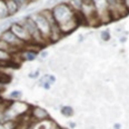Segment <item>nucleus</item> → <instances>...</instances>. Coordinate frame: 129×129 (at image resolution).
<instances>
[{"label": "nucleus", "mask_w": 129, "mask_h": 129, "mask_svg": "<svg viewBox=\"0 0 129 129\" xmlns=\"http://www.w3.org/2000/svg\"><path fill=\"white\" fill-rule=\"evenodd\" d=\"M51 10L53 18H55L56 22L58 23L63 36L71 34L78 27H80V22L77 17V13L72 11V9L68 6V4L66 1H60L56 6H53Z\"/></svg>", "instance_id": "obj_1"}, {"label": "nucleus", "mask_w": 129, "mask_h": 129, "mask_svg": "<svg viewBox=\"0 0 129 129\" xmlns=\"http://www.w3.org/2000/svg\"><path fill=\"white\" fill-rule=\"evenodd\" d=\"M20 21L23 23V26H25L27 28V30H28L29 35H30V37L32 39V44L38 46V47H40V48H42V47H45V46L49 45L45 40L44 37H42L41 32L39 31L38 27L36 26V23H35V21L31 19L30 16H29V15L25 16V17L21 18Z\"/></svg>", "instance_id": "obj_2"}, {"label": "nucleus", "mask_w": 129, "mask_h": 129, "mask_svg": "<svg viewBox=\"0 0 129 129\" xmlns=\"http://www.w3.org/2000/svg\"><path fill=\"white\" fill-rule=\"evenodd\" d=\"M29 16L31 17V19L35 21L36 26L38 27L39 31L41 32L42 37L45 38V40L50 45V23L44 16L41 15L39 11H34V12H30Z\"/></svg>", "instance_id": "obj_3"}, {"label": "nucleus", "mask_w": 129, "mask_h": 129, "mask_svg": "<svg viewBox=\"0 0 129 129\" xmlns=\"http://www.w3.org/2000/svg\"><path fill=\"white\" fill-rule=\"evenodd\" d=\"M92 1H93V5H95V7H96L97 16H98L101 25H107V23H109L110 21H112L111 17H110L109 7H108L107 0H92Z\"/></svg>", "instance_id": "obj_4"}, {"label": "nucleus", "mask_w": 129, "mask_h": 129, "mask_svg": "<svg viewBox=\"0 0 129 129\" xmlns=\"http://www.w3.org/2000/svg\"><path fill=\"white\" fill-rule=\"evenodd\" d=\"M9 29L20 40H22L23 42H26L27 45H34V44H32V39H31L30 35H29L27 28L23 26V23L20 21V19L19 20H16V21H12V23L10 25Z\"/></svg>", "instance_id": "obj_5"}, {"label": "nucleus", "mask_w": 129, "mask_h": 129, "mask_svg": "<svg viewBox=\"0 0 129 129\" xmlns=\"http://www.w3.org/2000/svg\"><path fill=\"white\" fill-rule=\"evenodd\" d=\"M0 38L4 39L7 44H9L11 47L16 48L17 50L23 49V48L27 46L26 42H23L22 40H20L10 29H6V30L2 31L1 34H0Z\"/></svg>", "instance_id": "obj_6"}, {"label": "nucleus", "mask_w": 129, "mask_h": 129, "mask_svg": "<svg viewBox=\"0 0 129 129\" xmlns=\"http://www.w3.org/2000/svg\"><path fill=\"white\" fill-rule=\"evenodd\" d=\"M29 114H30L31 118L34 119V121H41V120L48 119L50 118V115L48 112L47 109H45L44 107L37 106V105H31L30 110H29Z\"/></svg>", "instance_id": "obj_7"}, {"label": "nucleus", "mask_w": 129, "mask_h": 129, "mask_svg": "<svg viewBox=\"0 0 129 129\" xmlns=\"http://www.w3.org/2000/svg\"><path fill=\"white\" fill-rule=\"evenodd\" d=\"M58 127H59L58 123L50 117V118H48V119L41 120V121L34 122L32 126L30 127V129H56Z\"/></svg>", "instance_id": "obj_8"}, {"label": "nucleus", "mask_w": 129, "mask_h": 129, "mask_svg": "<svg viewBox=\"0 0 129 129\" xmlns=\"http://www.w3.org/2000/svg\"><path fill=\"white\" fill-rule=\"evenodd\" d=\"M101 93H103V98L107 101V103H109L111 105L116 103V95H115L114 91L110 89L109 86L105 85L104 86V89H103V92H101Z\"/></svg>", "instance_id": "obj_9"}, {"label": "nucleus", "mask_w": 129, "mask_h": 129, "mask_svg": "<svg viewBox=\"0 0 129 129\" xmlns=\"http://www.w3.org/2000/svg\"><path fill=\"white\" fill-rule=\"evenodd\" d=\"M5 1H6V6L10 17H13L18 12H20V7L18 5L17 0H5Z\"/></svg>", "instance_id": "obj_10"}, {"label": "nucleus", "mask_w": 129, "mask_h": 129, "mask_svg": "<svg viewBox=\"0 0 129 129\" xmlns=\"http://www.w3.org/2000/svg\"><path fill=\"white\" fill-rule=\"evenodd\" d=\"M67 4L75 12H80L82 8V0H68Z\"/></svg>", "instance_id": "obj_11"}, {"label": "nucleus", "mask_w": 129, "mask_h": 129, "mask_svg": "<svg viewBox=\"0 0 129 129\" xmlns=\"http://www.w3.org/2000/svg\"><path fill=\"white\" fill-rule=\"evenodd\" d=\"M0 50H4V51H7V52L11 53V55H13V53H16V52L19 51V50H17L16 48L11 47V46H10L9 44H7V42L5 41L4 39H1V38H0Z\"/></svg>", "instance_id": "obj_12"}, {"label": "nucleus", "mask_w": 129, "mask_h": 129, "mask_svg": "<svg viewBox=\"0 0 129 129\" xmlns=\"http://www.w3.org/2000/svg\"><path fill=\"white\" fill-rule=\"evenodd\" d=\"M60 114L62 115L63 117L66 118H70L75 115V110L74 107H71L70 105H66V106H62L60 108Z\"/></svg>", "instance_id": "obj_13"}, {"label": "nucleus", "mask_w": 129, "mask_h": 129, "mask_svg": "<svg viewBox=\"0 0 129 129\" xmlns=\"http://www.w3.org/2000/svg\"><path fill=\"white\" fill-rule=\"evenodd\" d=\"M8 18H10V16L6 6V1L5 0H0V21L8 19Z\"/></svg>", "instance_id": "obj_14"}, {"label": "nucleus", "mask_w": 129, "mask_h": 129, "mask_svg": "<svg viewBox=\"0 0 129 129\" xmlns=\"http://www.w3.org/2000/svg\"><path fill=\"white\" fill-rule=\"evenodd\" d=\"M18 125V119H10V120H5L0 123L2 129H16Z\"/></svg>", "instance_id": "obj_15"}, {"label": "nucleus", "mask_w": 129, "mask_h": 129, "mask_svg": "<svg viewBox=\"0 0 129 129\" xmlns=\"http://www.w3.org/2000/svg\"><path fill=\"white\" fill-rule=\"evenodd\" d=\"M10 100H21V98L23 97V92L21 90H12L9 92V95H8Z\"/></svg>", "instance_id": "obj_16"}, {"label": "nucleus", "mask_w": 129, "mask_h": 129, "mask_svg": "<svg viewBox=\"0 0 129 129\" xmlns=\"http://www.w3.org/2000/svg\"><path fill=\"white\" fill-rule=\"evenodd\" d=\"M99 37H100V40L99 41H103V42H109L111 40V35H110L109 30H103L100 31L99 34Z\"/></svg>", "instance_id": "obj_17"}, {"label": "nucleus", "mask_w": 129, "mask_h": 129, "mask_svg": "<svg viewBox=\"0 0 129 129\" xmlns=\"http://www.w3.org/2000/svg\"><path fill=\"white\" fill-rule=\"evenodd\" d=\"M40 75H41V71H40V69H36V70L34 71H30L28 74V78H30V79H38L40 78Z\"/></svg>", "instance_id": "obj_18"}, {"label": "nucleus", "mask_w": 129, "mask_h": 129, "mask_svg": "<svg viewBox=\"0 0 129 129\" xmlns=\"http://www.w3.org/2000/svg\"><path fill=\"white\" fill-rule=\"evenodd\" d=\"M48 56H49V52L47 51V50H40L39 53H38V57L40 59H42V60H47V58H48Z\"/></svg>", "instance_id": "obj_19"}, {"label": "nucleus", "mask_w": 129, "mask_h": 129, "mask_svg": "<svg viewBox=\"0 0 129 129\" xmlns=\"http://www.w3.org/2000/svg\"><path fill=\"white\" fill-rule=\"evenodd\" d=\"M122 4H123V6L126 7V9H127L128 12H129V0H122Z\"/></svg>", "instance_id": "obj_20"}, {"label": "nucleus", "mask_w": 129, "mask_h": 129, "mask_svg": "<svg viewBox=\"0 0 129 129\" xmlns=\"http://www.w3.org/2000/svg\"><path fill=\"white\" fill-rule=\"evenodd\" d=\"M78 38H79V39H78V42H82L85 40V36H84V35H79V36H78Z\"/></svg>", "instance_id": "obj_21"}, {"label": "nucleus", "mask_w": 129, "mask_h": 129, "mask_svg": "<svg viewBox=\"0 0 129 129\" xmlns=\"http://www.w3.org/2000/svg\"><path fill=\"white\" fill-rule=\"evenodd\" d=\"M68 126H69V127H70V128H75V127H76V122L69 121V122H68Z\"/></svg>", "instance_id": "obj_22"}, {"label": "nucleus", "mask_w": 129, "mask_h": 129, "mask_svg": "<svg viewBox=\"0 0 129 129\" xmlns=\"http://www.w3.org/2000/svg\"><path fill=\"white\" fill-rule=\"evenodd\" d=\"M114 129H120V123L114 122Z\"/></svg>", "instance_id": "obj_23"}, {"label": "nucleus", "mask_w": 129, "mask_h": 129, "mask_svg": "<svg viewBox=\"0 0 129 129\" xmlns=\"http://www.w3.org/2000/svg\"><path fill=\"white\" fill-rule=\"evenodd\" d=\"M28 1H29V4H35V2H37V1H39V0H28Z\"/></svg>", "instance_id": "obj_24"}, {"label": "nucleus", "mask_w": 129, "mask_h": 129, "mask_svg": "<svg viewBox=\"0 0 129 129\" xmlns=\"http://www.w3.org/2000/svg\"><path fill=\"white\" fill-rule=\"evenodd\" d=\"M1 79H2V75H0V82H1Z\"/></svg>", "instance_id": "obj_25"}]
</instances>
